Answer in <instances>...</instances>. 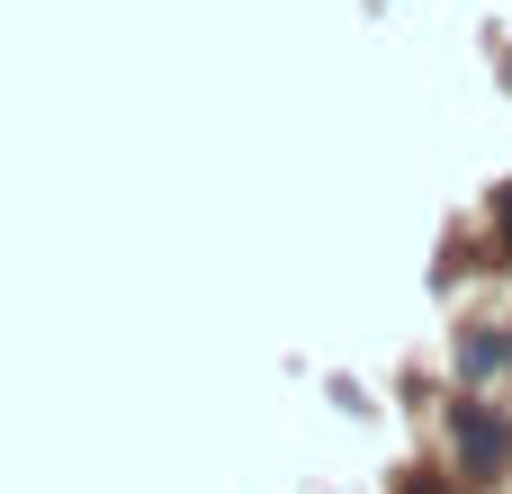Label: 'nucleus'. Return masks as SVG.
<instances>
[{
	"label": "nucleus",
	"instance_id": "f257e3e1",
	"mask_svg": "<svg viewBox=\"0 0 512 494\" xmlns=\"http://www.w3.org/2000/svg\"><path fill=\"white\" fill-rule=\"evenodd\" d=\"M450 432H459V459H468V477H495V468L512 459V432L486 414V405H459V414H450Z\"/></svg>",
	"mask_w": 512,
	"mask_h": 494
},
{
	"label": "nucleus",
	"instance_id": "7ed1b4c3",
	"mask_svg": "<svg viewBox=\"0 0 512 494\" xmlns=\"http://www.w3.org/2000/svg\"><path fill=\"white\" fill-rule=\"evenodd\" d=\"M405 494H441V486H405Z\"/></svg>",
	"mask_w": 512,
	"mask_h": 494
},
{
	"label": "nucleus",
	"instance_id": "f03ea898",
	"mask_svg": "<svg viewBox=\"0 0 512 494\" xmlns=\"http://www.w3.org/2000/svg\"><path fill=\"white\" fill-rule=\"evenodd\" d=\"M504 234H512V198H504Z\"/></svg>",
	"mask_w": 512,
	"mask_h": 494
}]
</instances>
